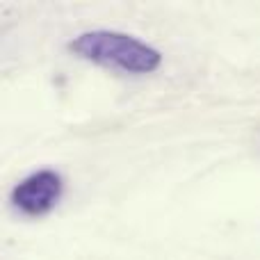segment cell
<instances>
[{
	"instance_id": "cell-1",
	"label": "cell",
	"mask_w": 260,
	"mask_h": 260,
	"mask_svg": "<svg viewBox=\"0 0 260 260\" xmlns=\"http://www.w3.org/2000/svg\"><path fill=\"white\" fill-rule=\"evenodd\" d=\"M69 50L80 59L117 69L121 73L144 76L160 69L162 53L135 35L117 30H87L69 41Z\"/></svg>"
},
{
	"instance_id": "cell-2",
	"label": "cell",
	"mask_w": 260,
	"mask_h": 260,
	"mask_svg": "<svg viewBox=\"0 0 260 260\" xmlns=\"http://www.w3.org/2000/svg\"><path fill=\"white\" fill-rule=\"evenodd\" d=\"M64 194V178L55 169H39L14 185L9 201L21 215L44 217L59 203Z\"/></svg>"
}]
</instances>
